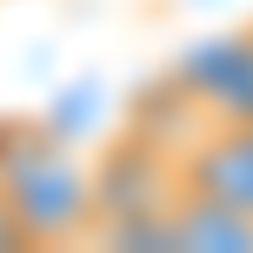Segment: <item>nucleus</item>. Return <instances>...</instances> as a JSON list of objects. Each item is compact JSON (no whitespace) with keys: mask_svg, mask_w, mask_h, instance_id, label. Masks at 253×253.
<instances>
[{"mask_svg":"<svg viewBox=\"0 0 253 253\" xmlns=\"http://www.w3.org/2000/svg\"><path fill=\"white\" fill-rule=\"evenodd\" d=\"M167 233H173V253H253V220L187 180L167 207Z\"/></svg>","mask_w":253,"mask_h":253,"instance_id":"obj_4","label":"nucleus"},{"mask_svg":"<svg viewBox=\"0 0 253 253\" xmlns=\"http://www.w3.org/2000/svg\"><path fill=\"white\" fill-rule=\"evenodd\" d=\"M180 180L213 200L240 207L253 220V120H227V126H200L180 153Z\"/></svg>","mask_w":253,"mask_h":253,"instance_id":"obj_3","label":"nucleus"},{"mask_svg":"<svg viewBox=\"0 0 253 253\" xmlns=\"http://www.w3.org/2000/svg\"><path fill=\"white\" fill-rule=\"evenodd\" d=\"M20 247H34V240H27L20 213H13V207H7V193H0V253H20Z\"/></svg>","mask_w":253,"mask_h":253,"instance_id":"obj_5","label":"nucleus"},{"mask_svg":"<svg viewBox=\"0 0 253 253\" xmlns=\"http://www.w3.org/2000/svg\"><path fill=\"white\" fill-rule=\"evenodd\" d=\"M173 87L193 100V114L207 126H227V120H253V27L240 34H220L207 47H193L180 60Z\"/></svg>","mask_w":253,"mask_h":253,"instance_id":"obj_2","label":"nucleus"},{"mask_svg":"<svg viewBox=\"0 0 253 253\" xmlns=\"http://www.w3.org/2000/svg\"><path fill=\"white\" fill-rule=\"evenodd\" d=\"M0 193L34 247H67L93 233V167L74 153L67 133L40 120L0 126Z\"/></svg>","mask_w":253,"mask_h":253,"instance_id":"obj_1","label":"nucleus"}]
</instances>
